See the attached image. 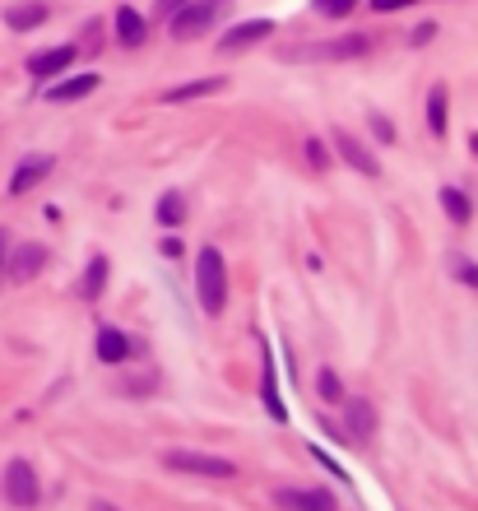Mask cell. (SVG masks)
Masks as SVG:
<instances>
[{"mask_svg":"<svg viewBox=\"0 0 478 511\" xmlns=\"http://www.w3.org/2000/svg\"><path fill=\"white\" fill-rule=\"evenodd\" d=\"M181 5H186V0H153V15H158V19H172Z\"/></svg>","mask_w":478,"mask_h":511,"instance_id":"cell-26","label":"cell"},{"mask_svg":"<svg viewBox=\"0 0 478 511\" xmlns=\"http://www.w3.org/2000/svg\"><path fill=\"white\" fill-rule=\"evenodd\" d=\"M316 390H321L326 400H344V386H339V377H335L330 368H321V372H316Z\"/></svg>","mask_w":478,"mask_h":511,"instance_id":"cell-23","label":"cell"},{"mask_svg":"<svg viewBox=\"0 0 478 511\" xmlns=\"http://www.w3.org/2000/svg\"><path fill=\"white\" fill-rule=\"evenodd\" d=\"M163 465L177 469V475H195V479H232V475H237L232 460L210 456V451H168Z\"/></svg>","mask_w":478,"mask_h":511,"instance_id":"cell-3","label":"cell"},{"mask_svg":"<svg viewBox=\"0 0 478 511\" xmlns=\"http://www.w3.org/2000/svg\"><path fill=\"white\" fill-rule=\"evenodd\" d=\"M70 65H74V47H52V52L28 56V74H33V80H61Z\"/></svg>","mask_w":478,"mask_h":511,"instance_id":"cell-11","label":"cell"},{"mask_svg":"<svg viewBox=\"0 0 478 511\" xmlns=\"http://www.w3.org/2000/svg\"><path fill=\"white\" fill-rule=\"evenodd\" d=\"M98 84H102V80H98L93 70H79V74H65V80L47 84V89H43V98H47V103H74V98H89Z\"/></svg>","mask_w":478,"mask_h":511,"instance_id":"cell-8","label":"cell"},{"mask_svg":"<svg viewBox=\"0 0 478 511\" xmlns=\"http://www.w3.org/2000/svg\"><path fill=\"white\" fill-rule=\"evenodd\" d=\"M144 33H149V24H144V15L135 10V5H122L116 10V43L122 47H144Z\"/></svg>","mask_w":478,"mask_h":511,"instance_id":"cell-16","label":"cell"},{"mask_svg":"<svg viewBox=\"0 0 478 511\" xmlns=\"http://www.w3.org/2000/svg\"><path fill=\"white\" fill-rule=\"evenodd\" d=\"M321 15H330V19H344V15H353L357 10V0H311Z\"/></svg>","mask_w":478,"mask_h":511,"instance_id":"cell-24","label":"cell"},{"mask_svg":"<svg viewBox=\"0 0 478 511\" xmlns=\"http://www.w3.org/2000/svg\"><path fill=\"white\" fill-rule=\"evenodd\" d=\"M269 33H274V24H269V19H247V24H232V28L219 37V52H223V56H237V52H247V47L265 43Z\"/></svg>","mask_w":478,"mask_h":511,"instance_id":"cell-6","label":"cell"},{"mask_svg":"<svg viewBox=\"0 0 478 511\" xmlns=\"http://www.w3.org/2000/svg\"><path fill=\"white\" fill-rule=\"evenodd\" d=\"M455 274H460L464 284H473V289H478V265H473V260H460V265H455Z\"/></svg>","mask_w":478,"mask_h":511,"instance_id":"cell-28","label":"cell"},{"mask_svg":"<svg viewBox=\"0 0 478 511\" xmlns=\"http://www.w3.org/2000/svg\"><path fill=\"white\" fill-rule=\"evenodd\" d=\"M427 37H436V24H418L414 28V43H427Z\"/></svg>","mask_w":478,"mask_h":511,"instance_id":"cell-30","label":"cell"},{"mask_svg":"<svg viewBox=\"0 0 478 511\" xmlns=\"http://www.w3.org/2000/svg\"><path fill=\"white\" fill-rule=\"evenodd\" d=\"M52 260V251L43 247V242H24V247H15V256H10V274L24 284V280H33L37 270H43Z\"/></svg>","mask_w":478,"mask_h":511,"instance_id":"cell-14","label":"cell"},{"mask_svg":"<svg viewBox=\"0 0 478 511\" xmlns=\"http://www.w3.org/2000/svg\"><path fill=\"white\" fill-rule=\"evenodd\" d=\"M102 289H107V256H93L89 270H84V284H79V293H84L89 302H98Z\"/></svg>","mask_w":478,"mask_h":511,"instance_id":"cell-22","label":"cell"},{"mask_svg":"<svg viewBox=\"0 0 478 511\" xmlns=\"http://www.w3.org/2000/svg\"><path fill=\"white\" fill-rule=\"evenodd\" d=\"M372 131H376V140H395V126L385 122V116H372Z\"/></svg>","mask_w":478,"mask_h":511,"instance_id":"cell-29","label":"cell"},{"mask_svg":"<svg viewBox=\"0 0 478 511\" xmlns=\"http://www.w3.org/2000/svg\"><path fill=\"white\" fill-rule=\"evenodd\" d=\"M195 298H200L205 317H223L228 307V260L219 247H200L195 256Z\"/></svg>","mask_w":478,"mask_h":511,"instance_id":"cell-1","label":"cell"},{"mask_svg":"<svg viewBox=\"0 0 478 511\" xmlns=\"http://www.w3.org/2000/svg\"><path fill=\"white\" fill-rule=\"evenodd\" d=\"M442 210L451 223H469L473 219V205H469V195L460 186H442Z\"/></svg>","mask_w":478,"mask_h":511,"instance_id":"cell-20","label":"cell"},{"mask_svg":"<svg viewBox=\"0 0 478 511\" xmlns=\"http://www.w3.org/2000/svg\"><path fill=\"white\" fill-rule=\"evenodd\" d=\"M0 251H5V232H0Z\"/></svg>","mask_w":478,"mask_h":511,"instance_id":"cell-32","label":"cell"},{"mask_svg":"<svg viewBox=\"0 0 478 511\" xmlns=\"http://www.w3.org/2000/svg\"><path fill=\"white\" fill-rule=\"evenodd\" d=\"M153 214H158V223H163V228H177V223L186 219V201H181V191H168V195H158Z\"/></svg>","mask_w":478,"mask_h":511,"instance_id":"cell-21","label":"cell"},{"mask_svg":"<svg viewBox=\"0 0 478 511\" xmlns=\"http://www.w3.org/2000/svg\"><path fill=\"white\" fill-rule=\"evenodd\" d=\"M228 80H219V74H210V80H190V84H177L163 93V103H195V98H210V93H223Z\"/></svg>","mask_w":478,"mask_h":511,"instance_id":"cell-17","label":"cell"},{"mask_svg":"<svg viewBox=\"0 0 478 511\" xmlns=\"http://www.w3.org/2000/svg\"><path fill=\"white\" fill-rule=\"evenodd\" d=\"M52 168H56L52 153H33V159H24V163L15 168V177H10V195H28L37 182L52 177Z\"/></svg>","mask_w":478,"mask_h":511,"instance_id":"cell-9","label":"cell"},{"mask_svg":"<svg viewBox=\"0 0 478 511\" xmlns=\"http://www.w3.org/2000/svg\"><path fill=\"white\" fill-rule=\"evenodd\" d=\"M228 15V0H186V5L168 19V33L172 37H181V43H186V37H200V33H210L219 19Z\"/></svg>","mask_w":478,"mask_h":511,"instance_id":"cell-2","label":"cell"},{"mask_svg":"<svg viewBox=\"0 0 478 511\" xmlns=\"http://www.w3.org/2000/svg\"><path fill=\"white\" fill-rule=\"evenodd\" d=\"M288 61H353V56H367V37H339V43H311L307 52H284Z\"/></svg>","mask_w":478,"mask_h":511,"instance_id":"cell-5","label":"cell"},{"mask_svg":"<svg viewBox=\"0 0 478 511\" xmlns=\"http://www.w3.org/2000/svg\"><path fill=\"white\" fill-rule=\"evenodd\" d=\"M414 0H372V10L376 15H395V10H409Z\"/></svg>","mask_w":478,"mask_h":511,"instance_id":"cell-27","label":"cell"},{"mask_svg":"<svg viewBox=\"0 0 478 511\" xmlns=\"http://www.w3.org/2000/svg\"><path fill=\"white\" fill-rule=\"evenodd\" d=\"M93 353H98V363H126L131 359V335L116 330V326H102L93 335Z\"/></svg>","mask_w":478,"mask_h":511,"instance_id":"cell-13","label":"cell"},{"mask_svg":"<svg viewBox=\"0 0 478 511\" xmlns=\"http://www.w3.org/2000/svg\"><path fill=\"white\" fill-rule=\"evenodd\" d=\"M5 24H10L15 33L43 28V24H47V5H37V0H28V5H15V10H5Z\"/></svg>","mask_w":478,"mask_h":511,"instance_id":"cell-19","label":"cell"},{"mask_svg":"<svg viewBox=\"0 0 478 511\" xmlns=\"http://www.w3.org/2000/svg\"><path fill=\"white\" fill-rule=\"evenodd\" d=\"M5 497L15 506H37V497H43V484H37V469L19 456L5 465Z\"/></svg>","mask_w":478,"mask_h":511,"instance_id":"cell-4","label":"cell"},{"mask_svg":"<svg viewBox=\"0 0 478 511\" xmlns=\"http://www.w3.org/2000/svg\"><path fill=\"white\" fill-rule=\"evenodd\" d=\"M344 432H348V437H357V442H367L376 432V409L367 400H348L344 405Z\"/></svg>","mask_w":478,"mask_h":511,"instance_id":"cell-15","label":"cell"},{"mask_svg":"<svg viewBox=\"0 0 478 511\" xmlns=\"http://www.w3.org/2000/svg\"><path fill=\"white\" fill-rule=\"evenodd\" d=\"M260 359H265V372H260V400H265V414H269L274 423H288V405H284V396H278V372H274V353L265 349Z\"/></svg>","mask_w":478,"mask_h":511,"instance_id":"cell-10","label":"cell"},{"mask_svg":"<svg viewBox=\"0 0 478 511\" xmlns=\"http://www.w3.org/2000/svg\"><path fill=\"white\" fill-rule=\"evenodd\" d=\"M446 107H451V93H446V84H432V93H427V131L442 140L446 135Z\"/></svg>","mask_w":478,"mask_h":511,"instance_id":"cell-18","label":"cell"},{"mask_svg":"<svg viewBox=\"0 0 478 511\" xmlns=\"http://www.w3.org/2000/svg\"><path fill=\"white\" fill-rule=\"evenodd\" d=\"M274 506H284V511H335L339 502H335L330 488H278Z\"/></svg>","mask_w":478,"mask_h":511,"instance_id":"cell-7","label":"cell"},{"mask_svg":"<svg viewBox=\"0 0 478 511\" xmlns=\"http://www.w3.org/2000/svg\"><path fill=\"white\" fill-rule=\"evenodd\" d=\"M307 159H311L316 168H330V163H335V159H330V149H326L321 140H307Z\"/></svg>","mask_w":478,"mask_h":511,"instance_id":"cell-25","label":"cell"},{"mask_svg":"<svg viewBox=\"0 0 478 511\" xmlns=\"http://www.w3.org/2000/svg\"><path fill=\"white\" fill-rule=\"evenodd\" d=\"M93 511H122V506H112V502H93Z\"/></svg>","mask_w":478,"mask_h":511,"instance_id":"cell-31","label":"cell"},{"mask_svg":"<svg viewBox=\"0 0 478 511\" xmlns=\"http://www.w3.org/2000/svg\"><path fill=\"white\" fill-rule=\"evenodd\" d=\"M330 140H335V149H339V159H344L348 168H357V172H363V177H376V172H381V163H376V159H372V153H367V144H357V140H353L348 131H335Z\"/></svg>","mask_w":478,"mask_h":511,"instance_id":"cell-12","label":"cell"}]
</instances>
